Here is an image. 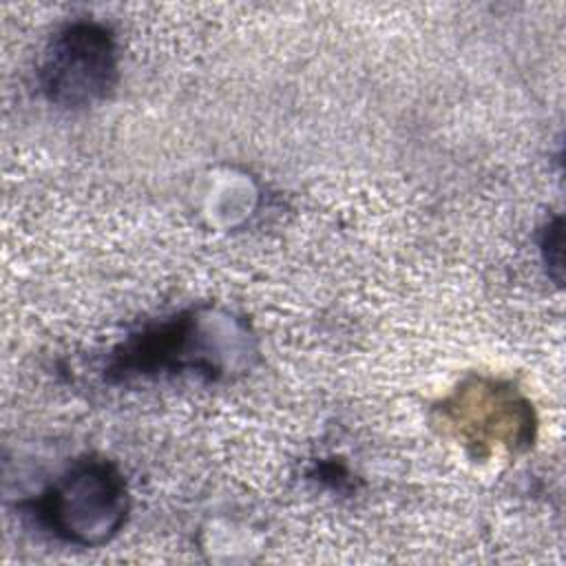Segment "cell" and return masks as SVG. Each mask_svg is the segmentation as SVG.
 <instances>
[{
  "mask_svg": "<svg viewBox=\"0 0 566 566\" xmlns=\"http://www.w3.org/2000/svg\"><path fill=\"white\" fill-rule=\"evenodd\" d=\"M117 42L113 31L95 20H71L49 40L40 62V88L62 108L93 106L117 84Z\"/></svg>",
  "mask_w": 566,
  "mask_h": 566,
  "instance_id": "3957f363",
  "label": "cell"
},
{
  "mask_svg": "<svg viewBox=\"0 0 566 566\" xmlns=\"http://www.w3.org/2000/svg\"><path fill=\"white\" fill-rule=\"evenodd\" d=\"M252 354L245 325L212 307H190L124 336L106 358L104 380L126 385L195 374L219 380Z\"/></svg>",
  "mask_w": 566,
  "mask_h": 566,
  "instance_id": "6da1fadb",
  "label": "cell"
},
{
  "mask_svg": "<svg viewBox=\"0 0 566 566\" xmlns=\"http://www.w3.org/2000/svg\"><path fill=\"white\" fill-rule=\"evenodd\" d=\"M442 416L447 424L475 447L500 442L515 449L533 438L531 405L513 387L493 380L478 378L462 385L444 402Z\"/></svg>",
  "mask_w": 566,
  "mask_h": 566,
  "instance_id": "277c9868",
  "label": "cell"
},
{
  "mask_svg": "<svg viewBox=\"0 0 566 566\" xmlns=\"http://www.w3.org/2000/svg\"><path fill=\"white\" fill-rule=\"evenodd\" d=\"M130 497L122 471L104 458L75 460L24 513L51 537L73 546H102L124 526Z\"/></svg>",
  "mask_w": 566,
  "mask_h": 566,
  "instance_id": "7a4b0ae2",
  "label": "cell"
}]
</instances>
